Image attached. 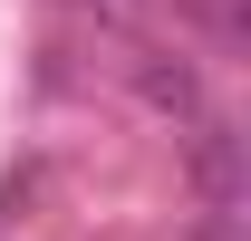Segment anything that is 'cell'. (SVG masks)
<instances>
[{"mask_svg": "<svg viewBox=\"0 0 251 241\" xmlns=\"http://www.w3.org/2000/svg\"><path fill=\"white\" fill-rule=\"evenodd\" d=\"M135 87H145V106H164V116H203L193 68H184V58H164V48H135Z\"/></svg>", "mask_w": 251, "mask_h": 241, "instance_id": "obj_2", "label": "cell"}, {"mask_svg": "<svg viewBox=\"0 0 251 241\" xmlns=\"http://www.w3.org/2000/svg\"><path fill=\"white\" fill-rule=\"evenodd\" d=\"M184 241H242V222H222V212H203V222H193Z\"/></svg>", "mask_w": 251, "mask_h": 241, "instance_id": "obj_4", "label": "cell"}, {"mask_svg": "<svg viewBox=\"0 0 251 241\" xmlns=\"http://www.w3.org/2000/svg\"><path fill=\"white\" fill-rule=\"evenodd\" d=\"M193 193H203V212L242 222V135H232L222 116L193 125Z\"/></svg>", "mask_w": 251, "mask_h": 241, "instance_id": "obj_1", "label": "cell"}, {"mask_svg": "<svg viewBox=\"0 0 251 241\" xmlns=\"http://www.w3.org/2000/svg\"><path fill=\"white\" fill-rule=\"evenodd\" d=\"M184 10L213 29V48H242V0H184Z\"/></svg>", "mask_w": 251, "mask_h": 241, "instance_id": "obj_3", "label": "cell"}]
</instances>
